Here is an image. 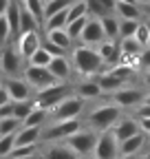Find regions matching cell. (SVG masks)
I'll return each instance as SVG.
<instances>
[{
    "mask_svg": "<svg viewBox=\"0 0 150 159\" xmlns=\"http://www.w3.org/2000/svg\"><path fill=\"white\" fill-rule=\"evenodd\" d=\"M71 62H73L75 73L82 77H97L99 73L106 71V64H104L97 47L82 44V42H77L71 49Z\"/></svg>",
    "mask_w": 150,
    "mask_h": 159,
    "instance_id": "cell-1",
    "label": "cell"
},
{
    "mask_svg": "<svg viewBox=\"0 0 150 159\" xmlns=\"http://www.w3.org/2000/svg\"><path fill=\"white\" fill-rule=\"evenodd\" d=\"M121 115H124V111L113 102V99H108V102L95 104L86 113V126L97 130V133H104V130H110L115 126Z\"/></svg>",
    "mask_w": 150,
    "mask_h": 159,
    "instance_id": "cell-2",
    "label": "cell"
},
{
    "mask_svg": "<svg viewBox=\"0 0 150 159\" xmlns=\"http://www.w3.org/2000/svg\"><path fill=\"white\" fill-rule=\"evenodd\" d=\"M73 93V89H71V84L68 82H55V84H51V86H46V89H42V91H35V97H33V102H35V106H42V108H46L49 113L58 106L64 97H68Z\"/></svg>",
    "mask_w": 150,
    "mask_h": 159,
    "instance_id": "cell-3",
    "label": "cell"
},
{
    "mask_svg": "<svg viewBox=\"0 0 150 159\" xmlns=\"http://www.w3.org/2000/svg\"><path fill=\"white\" fill-rule=\"evenodd\" d=\"M97 130H93V128H80L77 133H73L71 137H66L64 142L75 150V155H77L80 159L82 157H93V150H95V144H97Z\"/></svg>",
    "mask_w": 150,
    "mask_h": 159,
    "instance_id": "cell-4",
    "label": "cell"
},
{
    "mask_svg": "<svg viewBox=\"0 0 150 159\" xmlns=\"http://www.w3.org/2000/svg\"><path fill=\"white\" fill-rule=\"evenodd\" d=\"M84 106H86V102L73 91V93H71L68 97H64L49 115H51L53 122H62V119H77V117L84 113Z\"/></svg>",
    "mask_w": 150,
    "mask_h": 159,
    "instance_id": "cell-5",
    "label": "cell"
},
{
    "mask_svg": "<svg viewBox=\"0 0 150 159\" xmlns=\"http://www.w3.org/2000/svg\"><path fill=\"white\" fill-rule=\"evenodd\" d=\"M146 91L148 89H137V86H121L119 91H115V93H110L108 95V99H113L121 111H137L139 106H141V102H143V97H146Z\"/></svg>",
    "mask_w": 150,
    "mask_h": 159,
    "instance_id": "cell-6",
    "label": "cell"
},
{
    "mask_svg": "<svg viewBox=\"0 0 150 159\" xmlns=\"http://www.w3.org/2000/svg\"><path fill=\"white\" fill-rule=\"evenodd\" d=\"M82 128V119H62V122H51L42 130V142H64L66 137L77 133Z\"/></svg>",
    "mask_w": 150,
    "mask_h": 159,
    "instance_id": "cell-7",
    "label": "cell"
},
{
    "mask_svg": "<svg viewBox=\"0 0 150 159\" xmlns=\"http://www.w3.org/2000/svg\"><path fill=\"white\" fill-rule=\"evenodd\" d=\"M117 157H119V139L115 137L113 128L99 133L95 150H93V159H117Z\"/></svg>",
    "mask_w": 150,
    "mask_h": 159,
    "instance_id": "cell-8",
    "label": "cell"
},
{
    "mask_svg": "<svg viewBox=\"0 0 150 159\" xmlns=\"http://www.w3.org/2000/svg\"><path fill=\"white\" fill-rule=\"evenodd\" d=\"M24 80L31 84V89L35 91H42L51 84H55L58 80H55V75L49 71V66H35V64H27L24 66Z\"/></svg>",
    "mask_w": 150,
    "mask_h": 159,
    "instance_id": "cell-9",
    "label": "cell"
},
{
    "mask_svg": "<svg viewBox=\"0 0 150 159\" xmlns=\"http://www.w3.org/2000/svg\"><path fill=\"white\" fill-rule=\"evenodd\" d=\"M24 64V57L20 55V51H18V47H5L2 53H0V71H2L7 77L9 75H18Z\"/></svg>",
    "mask_w": 150,
    "mask_h": 159,
    "instance_id": "cell-10",
    "label": "cell"
},
{
    "mask_svg": "<svg viewBox=\"0 0 150 159\" xmlns=\"http://www.w3.org/2000/svg\"><path fill=\"white\" fill-rule=\"evenodd\" d=\"M2 86L7 89L9 97L13 99V102H22V99H31V84L27 82L24 77H18V75H9L5 77Z\"/></svg>",
    "mask_w": 150,
    "mask_h": 159,
    "instance_id": "cell-11",
    "label": "cell"
},
{
    "mask_svg": "<svg viewBox=\"0 0 150 159\" xmlns=\"http://www.w3.org/2000/svg\"><path fill=\"white\" fill-rule=\"evenodd\" d=\"M102 40H106V33H104V27H102V20L90 16V20L86 22V27H84V31H82V35H80L77 42L90 44V47H97Z\"/></svg>",
    "mask_w": 150,
    "mask_h": 159,
    "instance_id": "cell-12",
    "label": "cell"
},
{
    "mask_svg": "<svg viewBox=\"0 0 150 159\" xmlns=\"http://www.w3.org/2000/svg\"><path fill=\"white\" fill-rule=\"evenodd\" d=\"M73 91L77 93L84 102H95V99H99L104 95V91H102V86L97 82V77H82L80 82L75 84Z\"/></svg>",
    "mask_w": 150,
    "mask_h": 159,
    "instance_id": "cell-13",
    "label": "cell"
},
{
    "mask_svg": "<svg viewBox=\"0 0 150 159\" xmlns=\"http://www.w3.org/2000/svg\"><path fill=\"white\" fill-rule=\"evenodd\" d=\"M97 51L104 60L106 69L108 66H115L117 62H121V49H119V40H113V38H106L97 44Z\"/></svg>",
    "mask_w": 150,
    "mask_h": 159,
    "instance_id": "cell-14",
    "label": "cell"
},
{
    "mask_svg": "<svg viewBox=\"0 0 150 159\" xmlns=\"http://www.w3.org/2000/svg\"><path fill=\"white\" fill-rule=\"evenodd\" d=\"M18 51H20V55L24 60H29L38 49L42 47V40H40V33L38 31H27V33H20L18 35V42H15Z\"/></svg>",
    "mask_w": 150,
    "mask_h": 159,
    "instance_id": "cell-15",
    "label": "cell"
},
{
    "mask_svg": "<svg viewBox=\"0 0 150 159\" xmlns=\"http://www.w3.org/2000/svg\"><path fill=\"white\" fill-rule=\"evenodd\" d=\"M148 148V135H143L141 130L133 137L124 139V142H119V155H130V157H137L141 155L143 150Z\"/></svg>",
    "mask_w": 150,
    "mask_h": 159,
    "instance_id": "cell-16",
    "label": "cell"
},
{
    "mask_svg": "<svg viewBox=\"0 0 150 159\" xmlns=\"http://www.w3.org/2000/svg\"><path fill=\"white\" fill-rule=\"evenodd\" d=\"M49 71L55 75L58 82H68L75 69H73V62H71L66 55H53L51 64H49Z\"/></svg>",
    "mask_w": 150,
    "mask_h": 159,
    "instance_id": "cell-17",
    "label": "cell"
},
{
    "mask_svg": "<svg viewBox=\"0 0 150 159\" xmlns=\"http://www.w3.org/2000/svg\"><path fill=\"white\" fill-rule=\"evenodd\" d=\"M113 133H115V137L119 139V142H124V139L137 135V133H139V122H137V117H133V115H121L119 122L113 126Z\"/></svg>",
    "mask_w": 150,
    "mask_h": 159,
    "instance_id": "cell-18",
    "label": "cell"
},
{
    "mask_svg": "<svg viewBox=\"0 0 150 159\" xmlns=\"http://www.w3.org/2000/svg\"><path fill=\"white\" fill-rule=\"evenodd\" d=\"M42 159H80V157L66 142H49V146L42 150Z\"/></svg>",
    "mask_w": 150,
    "mask_h": 159,
    "instance_id": "cell-19",
    "label": "cell"
},
{
    "mask_svg": "<svg viewBox=\"0 0 150 159\" xmlns=\"http://www.w3.org/2000/svg\"><path fill=\"white\" fill-rule=\"evenodd\" d=\"M119 49H121V62H128V64H133L137 66V57L139 53L143 51V47L137 42V38H121L119 40Z\"/></svg>",
    "mask_w": 150,
    "mask_h": 159,
    "instance_id": "cell-20",
    "label": "cell"
},
{
    "mask_svg": "<svg viewBox=\"0 0 150 159\" xmlns=\"http://www.w3.org/2000/svg\"><path fill=\"white\" fill-rule=\"evenodd\" d=\"M44 126H20L15 133V146H33L40 144Z\"/></svg>",
    "mask_w": 150,
    "mask_h": 159,
    "instance_id": "cell-21",
    "label": "cell"
},
{
    "mask_svg": "<svg viewBox=\"0 0 150 159\" xmlns=\"http://www.w3.org/2000/svg\"><path fill=\"white\" fill-rule=\"evenodd\" d=\"M97 82H99V86H102L104 95H110V93L119 91L121 86H126L130 80H124V77H119V75H115V73H110V71L106 69L104 73H99V75H97Z\"/></svg>",
    "mask_w": 150,
    "mask_h": 159,
    "instance_id": "cell-22",
    "label": "cell"
},
{
    "mask_svg": "<svg viewBox=\"0 0 150 159\" xmlns=\"http://www.w3.org/2000/svg\"><path fill=\"white\" fill-rule=\"evenodd\" d=\"M88 13L93 18H104V16H113L117 9V0H86Z\"/></svg>",
    "mask_w": 150,
    "mask_h": 159,
    "instance_id": "cell-23",
    "label": "cell"
},
{
    "mask_svg": "<svg viewBox=\"0 0 150 159\" xmlns=\"http://www.w3.org/2000/svg\"><path fill=\"white\" fill-rule=\"evenodd\" d=\"M115 13H117L121 20H124V18H128V20H143L141 5H137V2H124V0H117Z\"/></svg>",
    "mask_w": 150,
    "mask_h": 159,
    "instance_id": "cell-24",
    "label": "cell"
},
{
    "mask_svg": "<svg viewBox=\"0 0 150 159\" xmlns=\"http://www.w3.org/2000/svg\"><path fill=\"white\" fill-rule=\"evenodd\" d=\"M44 40H49V42H53V44H58V47L64 49V51H71V49H73V42H75V40L68 35L66 29H51V31H46V38H44Z\"/></svg>",
    "mask_w": 150,
    "mask_h": 159,
    "instance_id": "cell-25",
    "label": "cell"
},
{
    "mask_svg": "<svg viewBox=\"0 0 150 159\" xmlns=\"http://www.w3.org/2000/svg\"><path fill=\"white\" fill-rule=\"evenodd\" d=\"M42 25L35 20V16L22 5V0H20V33H27V31H38ZM18 33V35H20Z\"/></svg>",
    "mask_w": 150,
    "mask_h": 159,
    "instance_id": "cell-26",
    "label": "cell"
},
{
    "mask_svg": "<svg viewBox=\"0 0 150 159\" xmlns=\"http://www.w3.org/2000/svg\"><path fill=\"white\" fill-rule=\"evenodd\" d=\"M5 16H7V20H9L11 33L18 35V33H20V0H11Z\"/></svg>",
    "mask_w": 150,
    "mask_h": 159,
    "instance_id": "cell-27",
    "label": "cell"
},
{
    "mask_svg": "<svg viewBox=\"0 0 150 159\" xmlns=\"http://www.w3.org/2000/svg\"><path fill=\"white\" fill-rule=\"evenodd\" d=\"M49 117H51V115H49L46 108H42V106H33V111L24 117L22 126H44V122H46Z\"/></svg>",
    "mask_w": 150,
    "mask_h": 159,
    "instance_id": "cell-28",
    "label": "cell"
},
{
    "mask_svg": "<svg viewBox=\"0 0 150 159\" xmlns=\"http://www.w3.org/2000/svg\"><path fill=\"white\" fill-rule=\"evenodd\" d=\"M99 20H102V27H104L106 38L119 40V16L113 13V16H104V18H99Z\"/></svg>",
    "mask_w": 150,
    "mask_h": 159,
    "instance_id": "cell-29",
    "label": "cell"
},
{
    "mask_svg": "<svg viewBox=\"0 0 150 159\" xmlns=\"http://www.w3.org/2000/svg\"><path fill=\"white\" fill-rule=\"evenodd\" d=\"M66 11H68V9L49 16V18L44 20V29H46V31H51V29H66V25H68V13H66Z\"/></svg>",
    "mask_w": 150,
    "mask_h": 159,
    "instance_id": "cell-30",
    "label": "cell"
},
{
    "mask_svg": "<svg viewBox=\"0 0 150 159\" xmlns=\"http://www.w3.org/2000/svg\"><path fill=\"white\" fill-rule=\"evenodd\" d=\"M88 20H90V16L86 13V16L77 18V20H73V22H68V25H66L68 35H71L73 40H80V35H82V31H84V27H86V22H88Z\"/></svg>",
    "mask_w": 150,
    "mask_h": 159,
    "instance_id": "cell-31",
    "label": "cell"
},
{
    "mask_svg": "<svg viewBox=\"0 0 150 159\" xmlns=\"http://www.w3.org/2000/svg\"><path fill=\"white\" fill-rule=\"evenodd\" d=\"M51 60H53V53H49L44 47H40V49H38V51L27 60V62H29V64H35V66H49Z\"/></svg>",
    "mask_w": 150,
    "mask_h": 159,
    "instance_id": "cell-32",
    "label": "cell"
},
{
    "mask_svg": "<svg viewBox=\"0 0 150 159\" xmlns=\"http://www.w3.org/2000/svg\"><path fill=\"white\" fill-rule=\"evenodd\" d=\"M141 20H128V18H119V40L121 38H133L137 33V27H139Z\"/></svg>",
    "mask_w": 150,
    "mask_h": 159,
    "instance_id": "cell-33",
    "label": "cell"
},
{
    "mask_svg": "<svg viewBox=\"0 0 150 159\" xmlns=\"http://www.w3.org/2000/svg\"><path fill=\"white\" fill-rule=\"evenodd\" d=\"M22 5L35 16L40 25H44V0H22Z\"/></svg>",
    "mask_w": 150,
    "mask_h": 159,
    "instance_id": "cell-34",
    "label": "cell"
},
{
    "mask_svg": "<svg viewBox=\"0 0 150 159\" xmlns=\"http://www.w3.org/2000/svg\"><path fill=\"white\" fill-rule=\"evenodd\" d=\"M35 102L33 99H22V102H13V117H18L20 122H24V117L33 111Z\"/></svg>",
    "mask_w": 150,
    "mask_h": 159,
    "instance_id": "cell-35",
    "label": "cell"
},
{
    "mask_svg": "<svg viewBox=\"0 0 150 159\" xmlns=\"http://www.w3.org/2000/svg\"><path fill=\"white\" fill-rule=\"evenodd\" d=\"M22 126V122L18 117H2L0 119V135H11V133H18V128Z\"/></svg>",
    "mask_w": 150,
    "mask_h": 159,
    "instance_id": "cell-36",
    "label": "cell"
},
{
    "mask_svg": "<svg viewBox=\"0 0 150 159\" xmlns=\"http://www.w3.org/2000/svg\"><path fill=\"white\" fill-rule=\"evenodd\" d=\"M13 148H15V133H11V135H0V159L9 157Z\"/></svg>",
    "mask_w": 150,
    "mask_h": 159,
    "instance_id": "cell-37",
    "label": "cell"
},
{
    "mask_svg": "<svg viewBox=\"0 0 150 159\" xmlns=\"http://www.w3.org/2000/svg\"><path fill=\"white\" fill-rule=\"evenodd\" d=\"M135 38H137V42H139L141 47H150V31H148V25H146V20H141V22H139Z\"/></svg>",
    "mask_w": 150,
    "mask_h": 159,
    "instance_id": "cell-38",
    "label": "cell"
},
{
    "mask_svg": "<svg viewBox=\"0 0 150 159\" xmlns=\"http://www.w3.org/2000/svg\"><path fill=\"white\" fill-rule=\"evenodd\" d=\"M137 69L141 73H148L150 71V47H143V51L139 53L137 57Z\"/></svg>",
    "mask_w": 150,
    "mask_h": 159,
    "instance_id": "cell-39",
    "label": "cell"
},
{
    "mask_svg": "<svg viewBox=\"0 0 150 159\" xmlns=\"http://www.w3.org/2000/svg\"><path fill=\"white\" fill-rule=\"evenodd\" d=\"M29 155H38V144H33V146H15L9 157H29Z\"/></svg>",
    "mask_w": 150,
    "mask_h": 159,
    "instance_id": "cell-40",
    "label": "cell"
},
{
    "mask_svg": "<svg viewBox=\"0 0 150 159\" xmlns=\"http://www.w3.org/2000/svg\"><path fill=\"white\" fill-rule=\"evenodd\" d=\"M11 35H13V33H11V27H9L7 16H0V44H5Z\"/></svg>",
    "mask_w": 150,
    "mask_h": 159,
    "instance_id": "cell-41",
    "label": "cell"
},
{
    "mask_svg": "<svg viewBox=\"0 0 150 159\" xmlns=\"http://www.w3.org/2000/svg\"><path fill=\"white\" fill-rule=\"evenodd\" d=\"M42 47L49 51V53H53V55H66L68 51H64V49H60L58 44H53V42H49V40H44V42H42Z\"/></svg>",
    "mask_w": 150,
    "mask_h": 159,
    "instance_id": "cell-42",
    "label": "cell"
},
{
    "mask_svg": "<svg viewBox=\"0 0 150 159\" xmlns=\"http://www.w3.org/2000/svg\"><path fill=\"white\" fill-rule=\"evenodd\" d=\"M135 117H137V115H135ZM137 122H139V130L150 137V117H137Z\"/></svg>",
    "mask_w": 150,
    "mask_h": 159,
    "instance_id": "cell-43",
    "label": "cell"
},
{
    "mask_svg": "<svg viewBox=\"0 0 150 159\" xmlns=\"http://www.w3.org/2000/svg\"><path fill=\"white\" fill-rule=\"evenodd\" d=\"M11 115H13V99L0 106V119H2V117H11Z\"/></svg>",
    "mask_w": 150,
    "mask_h": 159,
    "instance_id": "cell-44",
    "label": "cell"
},
{
    "mask_svg": "<svg viewBox=\"0 0 150 159\" xmlns=\"http://www.w3.org/2000/svg\"><path fill=\"white\" fill-rule=\"evenodd\" d=\"M7 102H11V97H9V93H7V89H5V86H0V106L7 104Z\"/></svg>",
    "mask_w": 150,
    "mask_h": 159,
    "instance_id": "cell-45",
    "label": "cell"
},
{
    "mask_svg": "<svg viewBox=\"0 0 150 159\" xmlns=\"http://www.w3.org/2000/svg\"><path fill=\"white\" fill-rule=\"evenodd\" d=\"M137 117H150V106H139L137 108Z\"/></svg>",
    "mask_w": 150,
    "mask_h": 159,
    "instance_id": "cell-46",
    "label": "cell"
},
{
    "mask_svg": "<svg viewBox=\"0 0 150 159\" xmlns=\"http://www.w3.org/2000/svg\"><path fill=\"white\" fill-rule=\"evenodd\" d=\"M9 2H11V0H0V16H5V13H7Z\"/></svg>",
    "mask_w": 150,
    "mask_h": 159,
    "instance_id": "cell-47",
    "label": "cell"
},
{
    "mask_svg": "<svg viewBox=\"0 0 150 159\" xmlns=\"http://www.w3.org/2000/svg\"><path fill=\"white\" fill-rule=\"evenodd\" d=\"M7 159H42V155H29V157H7Z\"/></svg>",
    "mask_w": 150,
    "mask_h": 159,
    "instance_id": "cell-48",
    "label": "cell"
},
{
    "mask_svg": "<svg viewBox=\"0 0 150 159\" xmlns=\"http://www.w3.org/2000/svg\"><path fill=\"white\" fill-rule=\"evenodd\" d=\"M141 11H143V18H150V2L148 5H141Z\"/></svg>",
    "mask_w": 150,
    "mask_h": 159,
    "instance_id": "cell-49",
    "label": "cell"
},
{
    "mask_svg": "<svg viewBox=\"0 0 150 159\" xmlns=\"http://www.w3.org/2000/svg\"><path fill=\"white\" fill-rule=\"evenodd\" d=\"M141 106H150V89L146 91V97H143V102H141Z\"/></svg>",
    "mask_w": 150,
    "mask_h": 159,
    "instance_id": "cell-50",
    "label": "cell"
},
{
    "mask_svg": "<svg viewBox=\"0 0 150 159\" xmlns=\"http://www.w3.org/2000/svg\"><path fill=\"white\" fill-rule=\"evenodd\" d=\"M137 159H150V148H146L141 155H137Z\"/></svg>",
    "mask_w": 150,
    "mask_h": 159,
    "instance_id": "cell-51",
    "label": "cell"
},
{
    "mask_svg": "<svg viewBox=\"0 0 150 159\" xmlns=\"http://www.w3.org/2000/svg\"><path fill=\"white\" fill-rule=\"evenodd\" d=\"M143 84L150 89V71H148V73H143Z\"/></svg>",
    "mask_w": 150,
    "mask_h": 159,
    "instance_id": "cell-52",
    "label": "cell"
},
{
    "mask_svg": "<svg viewBox=\"0 0 150 159\" xmlns=\"http://www.w3.org/2000/svg\"><path fill=\"white\" fill-rule=\"evenodd\" d=\"M117 159H137V157H130V155H119Z\"/></svg>",
    "mask_w": 150,
    "mask_h": 159,
    "instance_id": "cell-53",
    "label": "cell"
},
{
    "mask_svg": "<svg viewBox=\"0 0 150 159\" xmlns=\"http://www.w3.org/2000/svg\"><path fill=\"white\" fill-rule=\"evenodd\" d=\"M137 2H139V5H148V2H150V0H137Z\"/></svg>",
    "mask_w": 150,
    "mask_h": 159,
    "instance_id": "cell-54",
    "label": "cell"
},
{
    "mask_svg": "<svg viewBox=\"0 0 150 159\" xmlns=\"http://www.w3.org/2000/svg\"><path fill=\"white\" fill-rule=\"evenodd\" d=\"M2 82H5V77H2V71H0V86H2Z\"/></svg>",
    "mask_w": 150,
    "mask_h": 159,
    "instance_id": "cell-55",
    "label": "cell"
},
{
    "mask_svg": "<svg viewBox=\"0 0 150 159\" xmlns=\"http://www.w3.org/2000/svg\"><path fill=\"white\" fill-rule=\"evenodd\" d=\"M146 20V25H148V31H150V18H143Z\"/></svg>",
    "mask_w": 150,
    "mask_h": 159,
    "instance_id": "cell-56",
    "label": "cell"
},
{
    "mask_svg": "<svg viewBox=\"0 0 150 159\" xmlns=\"http://www.w3.org/2000/svg\"><path fill=\"white\" fill-rule=\"evenodd\" d=\"M124 2H137V0H124ZM137 5H139V2H137Z\"/></svg>",
    "mask_w": 150,
    "mask_h": 159,
    "instance_id": "cell-57",
    "label": "cell"
},
{
    "mask_svg": "<svg viewBox=\"0 0 150 159\" xmlns=\"http://www.w3.org/2000/svg\"><path fill=\"white\" fill-rule=\"evenodd\" d=\"M148 148H150V137H148Z\"/></svg>",
    "mask_w": 150,
    "mask_h": 159,
    "instance_id": "cell-58",
    "label": "cell"
},
{
    "mask_svg": "<svg viewBox=\"0 0 150 159\" xmlns=\"http://www.w3.org/2000/svg\"><path fill=\"white\" fill-rule=\"evenodd\" d=\"M82 159H88V157H82Z\"/></svg>",
    "mask_w": 150,
    "mask_h": 159,
    "instance_id": "cell-59",
    "label": "cell"
}]
</instances>
